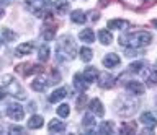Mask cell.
Returning a JSON list of instances; mask_svg holds the SVG:
<instances>
[{
    "label": "cell",
    "mask_w": 157,
    "mask_h": 135,
    "mask_svg": "<svg viewBox=\"0 0 157 135\" xmlns=\"http://www.w3.org/2000/svg\"><path fill=\"white\" fill-rule=\"evenodd\" d=\"M3 15H5V12H3V10H2V8H0V18H2V16H3Z\"/></svg>",
    "instance_id": "41"
},
{
    "label": "cell",
    "mask_w": 157,
    "mask_h": 135,
    "mask_svg": "<svg viewBox=\"0 0 157 135\" xmlns=\"http://www.w3.org/2000/svg\"><path fill=\"white\" fill-rule=\"evenodd\" d=\"M71 20L74 23H77V25H83V23L87 21V16H85V13H83L82 10H74L71 13Z\"/></svg>",
    "instance_id": "24"
},
{
    "label": "cell",
    "mask_w": 157,
    "mask_h": 135,
    "mask_svg": "<svg viewBox=\"0 0 157 135\" xmlns=\"http://www.w3.org/2000/svg\"><path fill=\"white\" fill-rule=\"evenodd\" d=\"M74 86H75L78 91H85L88 88V81L83 78V75L75 73V75H74Z\"/></svg>",
    "instance_id": "14"
},
{
    "label": "cell",
    "mask_w": 157,
    "mask_h": 135,
    "mask_svg": "<svg viewBox=\"0 0 157 135\" xmlns=\"http://www.w3.org/2000/svg\"><path fill=\"white\" fill-rule=\"evenodd\" d=\"M2 85H3L5 91H8L12 96H15V98H18V99H26L25 90L20 86V83L13 78L12 75H3L2 76Z\"/></svg>",
    "instance_id": "3"
},
{
    "label": "cell",
    "mask_w": 157,
    "mask_h": 135,
    "mask_svg": "<svg viewBox=\"0 0 157 135\" xmlns=\"http://www.w3.org/2000/svg\"><path fill=\"white\" fill-rule=\"evenodd\" d=\"M144 67H146L144 62H132V64L129 65V72H131V73H139Z\"/></svg>",
    "instance_id": "32"
},
{
    "label": "cell",
    "mask_w": 157,
    "mask_h": 135,
    "mask_svg": "<svg viewBox=\"0 0 157 135\" xmlns=\"http://www.w3.org/2000/svg\"><path fill=\"white\" fill-rule=\"evenodd\" d=\"M49 52H51V51H49V46H46V44L41 46V47H39V52H38V59L41 62H46L49 59Z\"/></svg>",
    "instance_id": "28"
},
{
    "label": "cell",
    "mask_w": 157,
    "mask_h": 135,
    "mask_svg": "<svg viewBox=\"0 0 157 135\" xmlns=\"http://www.w3.org/2000/svg\"><path fill=\"white\" fill-rule=\"evenodd\" d=\"M46 86H48V80L43 78V76H41V78H36L31 83V88L34 91H44V90H46Z\"/></svg>",
    "instance_id": "26"
},
{
    "label": "cell",
    "mask_w": 157,
    "mask_h": 135,
    "mask_svg": "<svg viewBox=\"0 0 157 135\" xmlns=\"http://www.w3.org/2000/svg\"><path fill=\"white\" fill-rule=\"evenodd\" d=\"M85 101H87V98H85L83 94H80V98L77 99V109H78V111L85 108Z\"/></svg>",
    "instance_id": "35"
},
{
    "label": "cell",
    "mask_w": 157,
    "mask_h": 135,
    "mask_svg": "<svg viewBox=\"0 0 157 135\" xmlns=\"http://www.w3.org/2000/svg\"><path fill=\"white\" fill-rule=\"evenodd\" d=\"M129 26V21L126 20H110L108 21V28L110 30H126Z\"/></svg>",
    "instance_id": "22"
},
{
    "label": "cell",
    "mask_w": 157,
    "mask_h": 135,
    "mask_svg": "<svg viewBox=\"0 0 157 135\" xmlns=\"http://www.w3.org/2000/svg\"><path fill=\"white\" fill-rule=\"evenodd\" d=\"M154 25H155V26H157V21H155V23H154Z\"/></svg>",
    "instance_id": "43"
},
{
    "label": "cell",
    "mask_w": 157,
    "mask_h": 135,
    "mask_svg": "<svg viewBox=\"0 0 157 135\" xmlns=\"http://www.w3.org/2000/svg\"><path fill=\"white\" fill-rule=\"evenodd\" d=\"M15 70H17L20 75H23V76H29L33 73L41 72L43 69L39 65H33V64H20V65H17V69H15Z\"/></svg>",
    "instance_id": "7"
},
{
    "label": "cell",
    "mask_w": 157,
    "mask_h": 135,
    "mask_svg": "<svg viewBox=\"0 0 157 135\" xmlns=\"http://www.w3.org/2000/svg\"><path fill=\"white\" fill-rule=\"evenodd\" d=\"M88 108H90V111L95 115H98V117H101L103 114H105V109H103V104H101V101L98 99V98H95V99H92L90 101V106H88Z\"/></svg>",
    "instance_id": "13"
},
{
    "label": "cell",
    "mask_w": 157,
    "mask_h": 135,
    "mask_svg": "<svg viewBox=\"0 0 157 135\" xmlns=\"http://www.w3.org/2000/svg\"><path fill=\"white\" fill-rule=\"evenodd\" d=\"M137 106H139V103H137L136 99L132 98H123L120 103H118V114L123 115V117H129V115H132L136 112Z\"/></svg>",
    "instance_id": "4"
},
{
    "label": "cell",
    "mask_w": 157,
    "mask_h": 135,
    "mask_svg": "<svg viewBox=\"0 0 157 135\" xmlns=\"http://www.w3.org/2000/svg\"><path fill=\"white\" fill-rule=\"evenodd\" d=\"M78 55H80V60H83V62H90L93 59V52H92V49H88V47H82L80 52H78Z\"/></svg>",
    "instance_id": "27"
},
{
    "label": "cell",
    "mask_w": 157,
    "mask_h": 135,
    "mask_svg": "<svg viewBox=\"0 0 157 135\" xmlns=\"http://www.w3.org/2000/svg\"><path fill=\"white\" fill-rule=\"evenodd\" d=\"M0 47H2V39H0Z\"/></svg>",
    "instance_id": "42"
},
{
    "label": "cell",
    "mask_w": 157,
    "mask_h": 135,
    "mask_svg": "<svg viewBox=\"0 0 157 135\" xmlns=\"http://www.w3.org/2000/svg\"><path fill=\"white\" fill-rule=\"evenodd\" d=\"M120 132L121 133H134L136 132V124L134 122H124Z\"/></svg>",
    "instance_id": "30"
},
{
    "label": "cell",
    "mask_w": 157,
    "mask_h": 135,
    "mask_svg": "<svg viewBox=\"0 0 157 135\" xmlns=\"http://www.w3.org/2000/svg\"><path fill=\"white\" fill-rule=\"evenodd\" d=\"M142 52L141 51H136V47H132V49H128L126 51V55L128 57H136V55H141Z\"/></svg>",
    "instance_id": "36"
},
{
    "label": "cell",
    "mask_w": 157,
    "mask_h": 135,
    "mask_svg": "<svg viewBox=\"0 0 157 135\" xmlns=\"http://www.w3.org/2000/svg\"><path fill=\"white\" fill-rule=\"evenodd\" d=\"M126 90H128V93H131V94H134V96H139V94H142L146 91L144 85L139 83V81H128Z\"/></svg>",
    "instance_id": "9"
},
{
    "label": "cell",
    "mask_w": 157,
    "mask_h": 135,
    "mask_svg": "<svg viewBox=\"0 0 157 135\" xmlns=\"http://www.w3.org/2000/svg\"><path fill=\"white\" fill-rule=\"evenodd\" d=\"M67 96V88H57V90H54V93L49 96V101H51V103H59V101H61L62 98H66Z\"/></svg>",
    "instance_id": "17"
},
{
    "label": "cell",
    "mask_w": 157,
    "mask_h": 135,
    "mask_svg": "<svg viewBox=\"0 0 157 135\" xmlns=\"http://www.w3.org/2000/svg\"><path fill=\"white\" fill-rule=\"evenodd\" d=\"M48 129H49V132H64L66 130V124L64 122H61L59 119H52L51 122H49V125H48Z\"/></svg>",
    "instance_id": "20"
},
{
    "label": "cell",
    "mask_w": 157,
    "mask_h": 135,
    "mask_svg": "<svg viewBox=\"0 0 157 135\" xmlns=\"http://www.w3.org/2000/svg\"><path fill=\"white\" fill-rule=\"evenodd\" d=\"M93 115H95V114H93L92 111H90V112H87L85 115H83L82 125L87 129V132H92L93 127H95V117H93Z\"/></svg>",
    "instance_id": "15"
},
{
    "label": "cell",
    "mask_w": 157,
    "mask_h": 135,
    "mask_svg": "<svg viewBox=\"0 0 157 135\" xmlns=\"http://www.w3.org/2000/svg\"><path fill=\"white\" fill-rule=\"evenodd\" d=\"M151 42H152V34L149 31H134L120 37V44L124 47H142V46H149Z\"/></svg>",
    "instance_id": "1"
},
{
    "label": "cell",
    "mask_w": 157,
    "mask_h": 135,
    "mask_svg": "<svg viewBox=\"0 0 157 135\" xmlns=\"http://www.w3.org/2000/svg\"><path fill=\"white\" fill-rule=\"evenodd\" d=\"M49 7H51V0H26V8L34 16H44Z\"/></svg>",
    "instance_id": "5"
},
{
    "label": "cell",
    "mask_w": 157,
    "mask_h": 135,
    "mask_svg": "<svg viewBox=\"0 0 157 135\" xmlns=\"http://www.w3.org/2000/svg\"><path fill=\"white\" fill-rule=\"evenodd\" d=\"M29 111H31V112L36 111V104H34V103H29Z\"/></svg>",
    "instance_id": "40"
},
{
    "label": "cell",
    "mask_w": 157,
    "mask_h": 135,
    "mask_svg": "<svg viewBox=\"0 0 157 135\" xmlns=\"http://www.w3.org/2000/svg\"><path fill=\"white\" fill-rule=\"evenodd\" d=\"M82 75H83V78H85L88 83H93V81L98 78V70L95 69V67H87Z\"/></svg>",
    "instance_id": "16"
},
{
    "label": "cell",
    "mask_w": 157,
    "mask_h": 135,
    "mask_svg": "<svg viewBox=\"0 0 157 135\" xmlns=\"http://www.w3.org/2000/svg\"><path fill=\"white\" fill-rule=\"evenodd\" d=\"M98 132H100V133H113V132H115V130H113V124L111 122H101Z\"/></svg>",
    "instance_id": "31"
},
{
    "label": "cell",
    "mask_w": 157,
    "mask_h": 135,
    "mask_svg": "<svg viewBox=\"0 0 157 135\" xmlns=\"http://www.w3.org/2000/svg\"><path fill=\"white\" fill-rule=\"evenodd\" d=\"M2 36H3L5 41H15L17 39V34H15L12 30H8V28H3L2 30Z\"/></svg>",
    "instance_id": "34"
},
{
    "label": "cell",
    "mask_w": 157,
    "mask_h": 135,
    "mask_svg": "<svg viewBox=\"0 0 157 135\" xmlns=\"http://www.w3.org/2000/svg\"><path fill=\"white\" fill-rule=\"evenodd\" d=\"M98 85L103 90H110L115 86V78L110 73H101V75H98Z\"/></svg>",
    "instance_id": "8"
},
{
    "label": "cell",
    "mask_w": 157,
    "mask_h": 135,
    "mask_svg": "<svg viewBox=\"0 0 157 135\" xmlns=\"http://www.w3.org/2000/svg\"><path fill=\"white\" fill-rule=\"evenodd\" d=\"M7 115L13 120H21L23 115H25V111L18 103H12V104L7 106Z\"/></svg>",
    "instance_id": "6"
},
{
    "label": "cell",
    "mask_w": 157,
    "mask_h": 135,
    "mask_svg": "<svg viewBox=\"0 0 157 135\" xmlns=\"http://www.w3.org/2000/svg\"><path fill=\"white\" fill-rule=\"evenodd\" d=\"M78 37H80V41L87 42V44H90V42L95 41V33H93V30H90V28H85L83 31H80Z\"/></svg>",
    "instance_id": "19"
},
{
    "label": "cell",
    "mask_w": 157,
    "mask_h": 135,
    "mask_svg": "<svg viewBox=\"0 0 157 135\" xmlns=\"http://www.w3.org/2000/svg\"><path fill=\"white\" fill-rule=\"evenodd\" d=\"M98 39H100L101 44H111V41H113V36H111V33L110 31H106V30H101V31H98Z\"/></svg>",
    "instance_id": "25"
},
{
    "label": "cell",
    "mask_w": 157,
    "mask_h": 135,
    "mask_svg": "<svg viewBox=\"0 0 157 135\" xmlns=\"http://www.w3.org/2000/svg\"><path fill=\"white\" fill-rule=\"evenodd\" d=\"M56 57L59 62L64 60H72L75 57V44L71 36H62L57 42V49H56Z\"/></svg>",
    "instance_id": "2"
},
{
    "label": "cell",
    "mask_w": 157,
    "mask_h": 135,
    "mask_svg": "<svg viewBox=\"0 0 157 135\" xmlns=\"http://www.w3.org/2000/svg\"><path fill=\"white\" fill-rule=\"evenodd\" d=\"M43 124H44V119L41 117V115H33V117L28 120V129H31V130L41 129Z\"/></svg>",
    "instance_id": "23"
},
{
    "label": "cell",
    "mask_w": 157,
    "mask_h": 135,
    "mask_svg": "<svg viewBox=\"0 0 157 135\" xmlns=\"http://www.w3.org/2000/svg\"><path fill=\"white\" fill-rule=\"evenodd\" d=\"M54 10H56L57 15H66L69 10V2L67 0H56L54 2Z\"/></svg>",
    "instance_id": "18"
},
{
    "label": "cell",
    "mask_w": 157,
    "mask_h": 135,
    "mask_svg": "<svg viewBox=\"0 0 157 135\" xmlns=\"http://www.w3.org/2000/svg\"><path fill=\"white\" fill-rule=\"evenodd\" d=\"M8 132H10V133H21V132H23V129H21V127H18V125H12V127L8 129Z\"/></svg>",
    "instance_id": "37"
},
{
    "label": "cell",
    "mask_w": 157,
    "mask_h": 135,
    "mask_svg": "<svg viewBox=\"0 0 157 135\" xmlns=\"http://www.w3.org/2000/svg\"><path fill=\"white\" fill-rule=\"evenodd\" d=\"M147 85L149 86H154L157 85V69H151L149 73H147Z\"/></svg>",
    "instance_id": "29"
},
{
    "label": "cell",
    "mask_w": 157,
    "mask_h": 135,
    "mask_svg": "<svg viewBox=\"0 0 157 135\" xmlns=\"http://www.w3.org/2000/svg\"><path fill=\"white\" fill-rule=\"evenodd\" d=\"M69 114H71V108H69L67 104H61L57 108V115L59 117H69Z\"/></svg>",
    "instance_id": "33"
},
{
    "label": "cell",
    "mask_w": 157,
    "mask_h": 135,
    "mask_svg": "<svg viewBox=\"0 0 157 135\" xmlns=\"http://www.w3.org/2000/svg\"><path fill=\"white\" fill-rule=\"evenodd\" d=\"M43 37L46 41H51V39H54V34H56V25H49V20L46 18V25H44V28H43Z\"/></svg>",
    "instance_id": "12"
},
{
    "label": "cell",
    "mask_w": 157,
    "mask_h": 135,
    "mask_svg": "<svg viewBox=\"0 0 157 135\" xmlns=\"http://www.w3.org/2000/svg\"><path fill=\"white\" fill-rule=\"evenodd\" d=\"M31 51H33L31 42H23V44H20L17 49H15V54H17L18 57H21V55H28Z\"/></svg>",
    "instance_id": "21"
},
{
    "label": "cell",
    "mask_w": 157,
    "mask_h": 135,
    "mask_svg": "<svg viewBox=\"0 0 157 135\" xmlns=\"http://www.w3.org/2000/svg\"><path fill=\"white\" fill-rule=\"evenodd\" d=\"M120 55H116V54H113V52H110V54H106L105 57H103V65L106 67V69H113V67H116V65H120Z\"/></svg>",
    "instance_id": "11"
},
{
    "label": "cell",
    "mask_w": 157,
    "mask_h": 135,
    "mask_svg": "<svg viewBox=\"0 0 157 135\" xmlns=\"http://www.w3.org/2000/svg\"><path fill=\"white\" fill-rule=\"evenodd\" d=\"M90 20H92L93 23L98 21V20H100V13H98L97 10H95V12H90Z\"/></svg>",
    "instance_id": "38"
},
{
    "label": "cell",
    "mask_w": 157,
    "mask_h": 135,
    "mask_svg": "<svg viewBox=\"0 0 157 135\" xmlns=\"http://www.w3.org/2000/svg\"><path fill=\"white\" fill-rule=\"evenodd\" d=\"M139 120H141V122L144 124L149 130H152V129L157 125V119L154 117V114H152V112H142L141 117H139Z\"/></svg>",
    "instance_id": "10"
},
{
    "label": "cell",
    "mask_w": 157,
    "mask_h": 135,
    "mask_svg": "<svg viewBox=\"0 0 157 135\" xmlns=\"http://www.w3.org/2000/svg\"><path fill=\"white\" fill-rule=\"evenodd\" d=\"M5 98V88H2V86H0V101H2Z\"/></svg>",
    "instance_id": "39"
}]
</instances>
